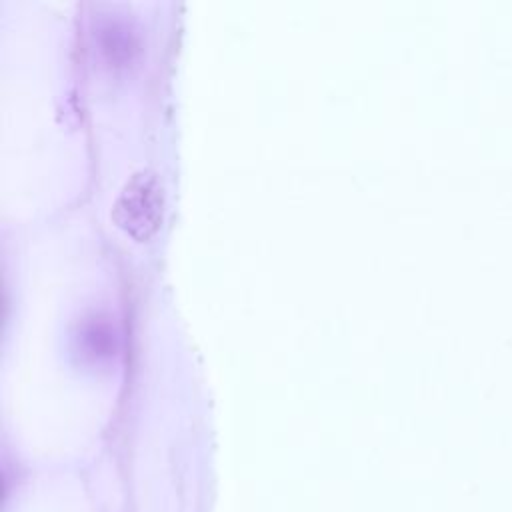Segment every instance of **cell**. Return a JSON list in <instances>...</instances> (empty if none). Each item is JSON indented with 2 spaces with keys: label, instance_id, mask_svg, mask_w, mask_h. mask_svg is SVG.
I'll return each instance as SVG.
<instances>
[{
  "label": "cell",
  "instance_id": "obj_1",
  "mask_svg": "<svg viewBox=\"0 0 512 512\" xmlns=\"http://www.w3.org/2000/svg\"><path fill=\"white\" fill-rule=\"evenodd\" d=\"M162 184L158 176L148 170H136L122 186L114 200L112 216L120 228L138 240L148 238L162 218Z\"/></svg>",
  "mask_w": 512,
  "mask_h": 512
},
{
  "label": "cell",
  "instance_id": "obj_2",
  "mask_svg": "<svg viewBox=\"0 0 512 512\" xmlns=\"http://www.w3.org/2000/svg\"><path fill=\"white\" fill-rule=\"evenodd\" d=\"M78 342L84 354L92 358L110 356L116 350V330L102 314H92L84 318L78 330Z\"/></svg>",
  "mask_w": 512,
  "mask_h": 512
},
{
  "label": "cell",
  "instance_id": "obj_3",
  "mask_svg": "<svg viewBox=\"0 0 512 512\" xmlns=\"http://www.w3.org/2000/svg\"><path fill=\"white\" fill-rule=\"evenodd\" d=\"M102 50L108 56V60L112 62H120L130 58L132 50H134V38L128 32L126 26H122L120 22H110L102 28Z\"/></svg>",
  "mask_w": 512,
  "mask_h": 512
}]
</instances>
